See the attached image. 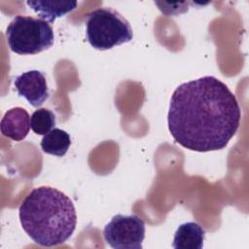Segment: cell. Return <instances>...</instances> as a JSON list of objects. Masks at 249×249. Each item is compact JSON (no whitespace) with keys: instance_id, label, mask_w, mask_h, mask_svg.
<instances>
[{"instance_id":"1","label":"cell","mask_w":249,"mask_h":249,"mask_svg":"<svg viewBox=\"0 0 249 249\" xmlns=\"http://www.w3.org/2000/svg\"><path fill=\"white\" fill-rule=\"evenodd\" d=\"M241 112L225 83L204 76L181 84L171 95L168 129L182 147L196 152L226 148L236 133Z\"/></svg>"},{"instance_id":"2","label":"cell","mask_w":249,"mask_h":249,"mask_svg":"<svg viewBox=\"0 0 249 249\" xmlns=\"http://www.w3.org/2000/svg\"><path fill=\"white\" fill-rule=\"evenodd\" d=\"M18 217L28 236L45 247L67 241L77 224L72 200L61 191L48 186L35 188L25 196L20 203Z\"/></svg>"},{"instance_id":"3","label":"cell","mask_w":249,"mask_h":249,"mask_svg":"<svg viewBox=\"0 0 249 249\" xmlns=\"http://www.w3.org/2000/svg\"><path fill=\"white\" fill-rule=\"evenodd\" d=\"M86 37L91 47L106 51L131 41L133 32L129 22L119 12L102 7L88 15Z\"/></svg>"},{"instance_id":"4","label":"cell","mask_w":249,"mask_h":249,"mask_svg":"<svg viewBox=\"0 0 249 249\" xmlns=\"http://www.w3.org/2000/svg\"><path fill=\"white\" fill-rule=\"evenodd\" d=\"M7 43L18 54H36L50 49L54 42L50 22L28 16H16L6 29Z\"/></svg>"},{"instance_id":"5","label":"cell","mask_w":249,"mask_h":249,"mask_svg":"<svg viewBox=\"0 0 249 249\" xmlns=\"http://www.w3.org/2000/svg\"><path fill=\"white\" fill-rule=\"evenodd\" d=\"M145 231V222L139 216L117 214L104 227L103 236L114 249H141Z\"/></svg>"},{"instance_id":"6","label":"cell","mask_w":249,"mask_h":249,"mask_svg":"<svg viewBox=\"0 0 249 249\" xmlns=\"http://www.w3.org/2000/svg\"><path fill=\"white\" fill-rule=\"evenodd\" d=\"M14 86L18 94L34 107L42 106L50 97L46 76L39 70H29L17 76Z\"/></svg>"},{"instance_id":"7","label":"cell","mask_w":249,"mask_h":249,"mask_svg":"<svg viewBox=\"0 0 249 249\" xmlns=\"http://www.w3.org/2000/svg\"><path fill=\"white\" fill-rule=\"evenodd\" d=\"M0 124L4 136L14 141H21L29 132L30 116L25 109L14 107L5 113Z\"/></svg>"},{"instance_id":"8","label":"cell","mask_w":249,"mask_h":249,"mask_svg":"<svg viewBox=\"0 0 249 249\" xmlns=\"http://www.w3.org/2000/svg\"><path fill=\"white\" fill-rule=\"evenodd\" d=\"M204 236L205 231L198 223L187 222L177 228L172 247L175 249H202Z\"/></svg>"},{"instance_id":"9","label":"cell","mask_w":249,"mask_h":249,"mask_svg":"<svg viewBox=\"0 0 249 249\" xmlns=\"http://www.w3.org/2000/svg\"><path fill=\"white\" fill-rule=\"evenodd\" d=\"M26 4L38 15L39 18L50 23L77 7L76 1H27Z\"/></svg>"},{"instance_id":"10","label":"cell","mask_w":249,"mask_h":249,"mask_svg":"<svg viewBox=\"0 0 249 249\" xmlns=\"http://www.w3.org/2000/svg\"><path fill=\"white\" fill-rule=\"evenodd\" d=\"M70 135L58 127H54L45 134L41 141L43 152L56 157H63L70 148Z\"/></svg>"},{"instance_id":"11","label":"cell","mask_w":249,"mask_h":249,"mask_svg":"<svg viewBox=\"0 0 249 249\" xmlns=\"http://www.w3.org/2000/svg\"><path fill=\"white\" fill-rule=\"evenodd\" d=\"M55 125V115L49 109L40 108L30 117V127L34 133L45 135Z\"/></svg>"}]
</instances>
